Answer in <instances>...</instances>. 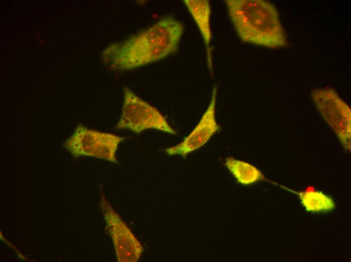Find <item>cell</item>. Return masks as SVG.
<instances>
[{
    "instance_id": "cell-1",
    "label": "cell",
    "mask_w": 351,
    "mask_h": 262,
    "mask_svg": "<svg viewBox=\"0 0 351 262\" xmlns=\"http://www.w3.org/2000/svg\"><path fill=\"white\" fill-rule=\"evenodd\" d=\"M184 30L176 19L163 18L150 27L104 51L111 67L130 70L154 62L174 53Z\"/></svg>"
},
{
    "instance_id": "cell-10",
    "label": "cell",
    "mask_w": 351,
    "mask_h": 262,
    "mask_svg": "<svg viewBox=\"0 0 351 262\" xmlns=\"http://www.w3.org/2000/svg\"><path fill=\"white\" fill-rule=\"evenodd\" d=\"M302 204L310 212L331 211L335 207L333 199L324 193L312 189L297 193Z\"/></svg>"
},
{
    "instance_id": "cell-9",
    "label": "cell",
    "mask_w": 351,
    "mask_h": 262,
    "mask_svg": "<svg viewBox=\"0 0 351 262\" xmlns=\"http://www.w3.org/2000/svg\"><path fill=\"white\" fill-rule=\"evenodd\" d=\"M225 165L238 182L242 184H251L266 179L259 169L246 162L228 157L225 159Z\"/></svg>"
},
{
    "instance_id": "cell-3",
    "label": "cell",
    "mask_w": 351,
    "mask_h": 262,
    "mask_svg": "<svg viewBox=\"0 0 351 262\" xmlns=\"http://www.w3.org/2000/svg\"><path fill=\"white\" fill-rule=\"evenodd\" d=\"M115 128L128 129L136 134L147 129H155L172 135L177 134L158 110L127 87L124 89L121 116Z\"/></svg>"
},
{
    "instance_id": "cell-5",
    "label": "cell",
    "mask_w": 351,
    "mask_h": 262,
    "mask_svg": "<svg viewBox=\"0 0 351 262\" xmlns=\"http://www.w3.org/2000/svg\"><path fill=\"white\" fill-rule=\"evenodd\" d=\"M311 96L320 114L335 133L343 147L350 151L351 112L349 106L331 88L314 89Z\"/></svg>"
},
{
    "instance_id": "cell-2",
    "label": "cell",
    "mask_w": 351,
    "mask_h": 262,
    "mask_svg": "<svg viewBox=\"0 0 351 262\" xmlns=\"http://www.w3.org/2000/svg\"><path fill=\"white\" fill-rule=\"evenodd\" d=\"M225 3L242 41L271 48L286 45L278 12L272 3L262 0H226Z\"/></svg>"
},
{
    "instance_id": "cell-6",
    "label": "cell",
    "mask_w": 351,
    "mask_h": 262,
    "mask_svg": "<svg viewBox=\"0 0 351 262\" xmlns=\"http://www.w3.org/2000/svg\"><path fill=\"white\" fill-rule=\"evenodd\" d=\"M100 207L114 246L117 261L136 262L144 248L103 195Z\"/></svg>"
},
{
    "instance_id": "cell-8",
    "label": "cell",
    "mask_w": 351,
    "mask_h": 262,
    "mask_svg": "<svg viewBox=\"0 0 351 262\" xmlns=\"http://www.w3.org/2000/svg\"><path fill=\"white\" fill-rule=\"evenodd\" d=\"M191 15L195 21L203 38L207 47L208 62L212 67L210 43L212 38L210 27L211 7L207 0L184 1Z\"/></svg>"
},
{
    "instance_id": "cell-4",
    "label": "cell",
    "mask_w": 351,
    "mask_h": 262,
    "mask_svg": "<svg viewBox=\"0 0 351 262\" xmlns=\"http://www.w3.org/2000/svg\"><path fill=\"white\" fill-rule=\"evenodd\" d=\"M125 138L89 129L80 124L63 144L75 157L90 156L118 163L116 153Z\"/></svg>"
},
{
    "instance_id": "cell-7",
    "label": "cell",
    "mask_w": 351,
    "mask_h": 262,
    "mask_svg": "<svg viewBox=\"0 0 351 262\" xmlns=\"http://www.w3.org/2000/svg\"><path fill=\"white\" fill-rule=\"evenodd\" d=\"M217 92L216 87H214L209 103L199 122L182 142L165 149L167 154L185 157L204 146L219 130L220 127L215 116Z\"/></svg>"
}]
</instances>
